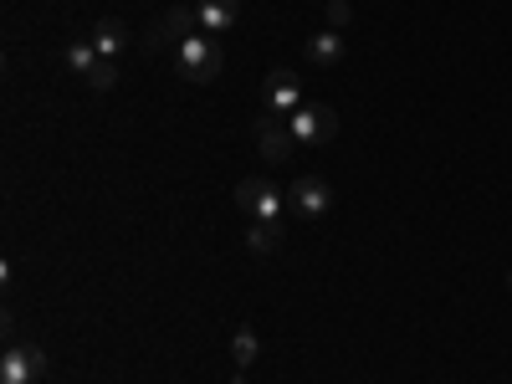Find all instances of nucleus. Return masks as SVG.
I'll use <instances>...</instances> for the list:
<instances>
[{
  "mask_svg": "<svg viewBox=\"0 0 512 384\" xmlns=\"http://www.w3.org/2000/svg\"><path fill=\"white\" fill-rule=\"evenodd\" d=\"M221 67H226V52H221L216 36L195 31V36L180 41V77H190V82H216Z\"/></svg>",
  "mask_w": 512,
  "mask_h": 384,
  "instance_id": "obj_1",
  "label": "nucleus"
},
{
  "mask_svg": "<svg viewBox=\"0 0 512 384\" xmlns=\"http://www.w3.org/2000/svg\"><path fill=\"white\" fill-rule=\"evenodd\" d=\"M262 108H267V118H292L303 108V82H297V72L277 67L262 77Z\"/></svg>",
  "mask_w": 512,
  "mask_h": 384,
  "instance_id": "obj_2",
  "label": "nucleus"
},
{
  "mask_svg": "<svg viewBox=\"0 0 512 384\" xmlns=\"http://www.w3.org/2000/svg\"><path fill=\"white\" fill-rule=\"evenodd\" d=\"M287 128L297 134V144H328L338 134V113L328 103H303V108L287 118Z\"/></svg>",
  "mask_w": 512,
  "mask_h": 384,
  "instance_id": "obj_3",
  "label": "nucleus"
},
{
  "mask_svg": "<svg viewBox=\"0 0 512 384\" xmlns=\"http://www.w3.org/2000/svg\"><path fill=\"white\" fill-rule=\"evenodd\" d=\"M236 205L246 210L251 221H282V195L272 180H236Z\"/></svg>",
  "mask_w": 512,
  "mask_h": 384,
  "instance_id": "obj_4",
  "label": "nucleus"
},
{
  "mask_svg": "<svg viewBox=\"0 0 512 384\" xmlns=\"http://www.w3.org/2000/svg\"><path fill=\"white\" fill-rule=\"evenodd\" d=\"M41 369H47V354H41L36 344H16V349H6V359H0V384H31Z\"/></svg>",
  "mask_w": 512,
  "mask_h": 384,
  "instance_id": "obj_5",
  "label": "nucleus"
},
{
  "mask_svg": "<svg viewBox=\"0 0 512 384\" xmlns=\"http://www.w3.org/2000/svg\"><path fill=\"white\" fill-rule=\"evenodd\" d=\"M256 149H262V159H292L297 154V134L287 128V118H262L256 123Z\"/></svg>",
  "mask_w": 512,
  "mask_h": 384,
  "instance_id": "obj_6",
  "label": "nucleus"
},
{
  "mask_svg": "<svg viewBox=\"0 0 512 384\" xmlns=\"http://www.w3.org/2000/svg\"><path fill=\"white\" fill-rule=\"evenodd\" d=\"M292 205H297V216L318 221L323 210L333 205V190H328V180H318V175H303V180L292 185Z\"/></svg>",
  "mask_w": 512,
  "mask_h": 384,
  "instance_id": "obj_7",
  "label": "nucleus"
},
{
  "mask_svg": "<svg viewBox=\"0 0 512 384\" xmlns=\"http://www.w3.org/2000/svg\"><path fill=\"white\" fill-rule=\"evenodd\" d=\"M303 52H308V62H313V67H338V62L349 57V47H344V31H333V26H328V31H313Z\"/></svg>",
  "mask_w": 512,
  "mask_h": 384,
  "instance_id": "obj_8",
  "label": "nucleus"
},
{
  "mask_svg": "<svg viewBox=\"0 0 512 384\" xmlns=\"http://www.w3.org/2000/svg\"><path fill=\"white\" fill-rule=\"evenodd\" d=\"M195 11H200V31H205V36H221V31L236 26V11H241V6H236V0H200Z\"/></svg>",
  "mask_w": 512,
  "mask_h": 384,
  "instance_id": "obj_9",
  "label": "nucleus"
},
{
  "mask_svg": "<svg viewBox=\"0 0 512 384\" xmlns=\"http://www.w3.org/2000/svg\"><path fill=\"white\" fill-rule=\"evenodd\" d=\"M88 41L98 47V57H103V62H113V52H123V41H128V26H123L118 16H103V21L93 26V36H88Z\"/></svg>",
  "mask_w": 512,
  "mask_h": 384,
  "instance_id": "obj_10",
  "label": "nucleus"
},
{
  "mask_svg": "<svg viewBox=\"0 0 512 384\" xmlns=\"http://www.w3.org/2000/svg\"><path fill=\"white\" fill-rule=\"evenodd\" d=\"M246 246H251L256 256H272V251L282 246V221H251V231H246Z\"/></svg>",
  "mask_w": 512,
  "mask_h": 384,
  "instance_id": "obj_11",
  "label": "nucleus"
},
{
  "mask_svg": "<svg viewBox=\"0 0 512 384\" xmlns=\"http://www.w3.org/2000/svg\"><path fill=\"white\" fill-rule=\"evenodd\" d=\"M169 36H175V41H185V36H195L200 31V11H190V6H169V16L159 21Z\"/></svg>",
  "mask_w": 512,
  "mask_h": 384,
  "instance_id": "obj_12",
  "label": "nucleus"
},
{
  "mask_svg": "<svg viewBox=\"0 0 512 384\" xmlns=\"http://www.w3.org/2000/svg\"><path fill=\"white\" fill-rule=\"evenodd\" d=\"M256 354H262V344H256V328H236L231 333V359H236V369H246V364H256Z\"/></svg>",
  "mask_w": 512,
  "mask_h": 384,
  "instance_id": "obj_13",
  "label": "nucleus"
},
{
  "mask_svg": "<svg viewBox=\"0 0 512 384\" xmlns=\"http://www.w3.org/2000/svg\"><path fill=\"white\" fill-rule=\"evenodd\" d=\"M62 57H67V67H72V72H82V77H88V72H93V67L103 62V57H98V47H93V41H72V47H67Z\"/></svg>",
  "mask_w": 512,
  "mask_h": 384,
  "instance_id": "obj_14",
  "label": "nucleus"
},
{
  "mask_svg": "<svg viewBox=\"0 0 512 384\" xmlns=\"http://www.w3.org/2000/svg\"><path fill=\"white\" fill-rule=\"evenodd\" d=\"M113 82H118V72H113V62H98V67L88 72V88H93V93H108V88H113Z\"/></svg>",
  "mask_w": 512,
  "mask_h": 384,
  "instance_id": "obj_15",
  "label": "nucleus"
},
{
  "mask_svg": "<svg viewBox=\"0 0 512 384\" xmlns=\"http://www.w3.org/2000/svg\"><path fill=\"white\" fill-rule=\"evenodd\" d=\"M349 21H354V11H349V0H328V26H333V31H344Z\"/></svg>",
  "mask_w": 512,
  "mask_h": 384,
  "instance_id": "obj_16",
  "label": "nucleus"
},
{
  "mask_svg": "<svg viewBox=\"0 0 512 384\" xmlns=\"http://www.w3.org/2000/svg\"><path fill=\"white\" fill-rule=\"evenodd\" d=\"M507 292H512V267H507Z\"/></svg>",
  "mask_w": 512,
  "mask_h": 384,
  "instance_id": "obj_17",
  "label": "nucleus"
}]
</instances>
